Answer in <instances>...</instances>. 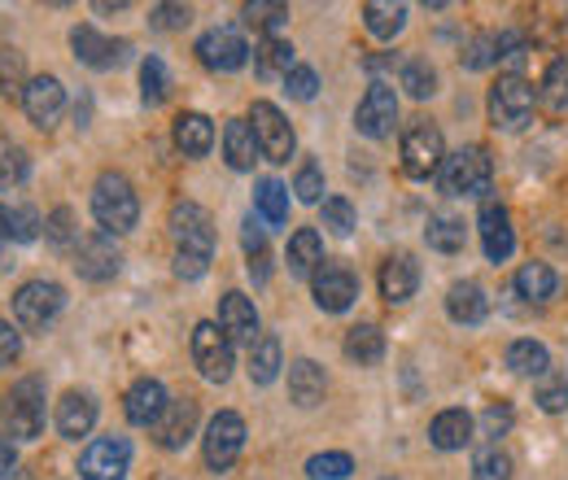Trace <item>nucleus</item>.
I'll use <instances>...</instances> for the list:
<instances>
[{
    "mask_svg": "<svg viewBox=\"0 0 568 480\" xmlns=\"http://www.w3.org/2000/svg\"><path fill=\"white\" fill-rule=\"evenodd\" d=\"M92 214H97L101 232H110V236L132 232L136 218H141V202H136L132 180L119 175V171H105V175L92 184Z\"/></svg>",
    "mask_w": 568,
    "mask_h": 480,
    "instance_id": "nucleus-1",
    "label": "nucleus"
},
{
    "mask_svg": "<svg viewBox=\"0 0 568 480\" xmlns=\"http://www.w3.org/2000/svg\"><path fill=\"white\" fill-rule=\"evenodd\" d=\"M437 180H442V193H450V197H481V193H490L495 162L481 144H468L459 153H446Z\"/></svg>",
    "mask_w": 568,
    "mask_h": 480,
    "instance_id": "nucleus-2",
    "label": "nucleus"
},
{
    "mask_svg": "<svg viewBox=\"0 0 568 480\" xmlns=\"http://www.w3.org/2000/svg\"><path fill=\"white\" fill-rule=\"evenodd\" d=\"M44 380L40 376H22L9 394H4V423L9 437L18 441H36L44 432Z\"/></svg>",
    "mask_w": 568,
    "mask_h": 480,
    "instance_id": "nucleus-3",
    "label": "nucleus"
},
{
    "mask_svg": "<svg viewBox=\"0 0 568 480\" xmlns=\"http://www.w3.org/2000/svg\"><path fill=\"white\" fill-rule=\"evenodd\" d=\"M62 306H67V288L53 279H31L13 293V319H18V328H31V333L49 328L62 315Z\"/></svg>",
    "mask_w": 568,
    "mask_h": 480,
    "instance_id": "nucleus-4",
    "label": "nucleus"
},
{
    "mask_svg": "<svg viewBox=\"0 0 568 480\" xmlns=\"http://www.w3.org/2000/svg\"><path fill=\"white\" fill-rule=\"evenodd\" d=\"M534 119V88L520 74H503L490 92V123L503 132H520Z\"/></svg>",
    "mask_w": 568,
    "mask_h": 480,
    "instance_id": "nucleus-5",
    "label": "nucleus"
},
{
    "mask_svg": "<svg viewBox=\"0 0 568 480\" xmlns=\"http://www.w3.org/2000/svg\"><path fill=\"white\" fill-rule=\"evenodd\" d=\"M202 450H206V468L211 472H227L241 459V450H245V419L236 411H219L206 423Z\"/></svg>",
    "mask_w": 568,
    "mask_h": 480,
    "instance_id": "nucleus-6",
    "label": "nucleus"
},
{
    "mask_svg": "<svg viewBox=\"0 0 568 480\" xmlns=\"http://www.w3.org/2000/svg\"><path fill=\"white\" fill-rule=\"evenodd\" d=\"M442 162H446V140H442V132L433 123H425V119L412 123L407 136H403V171L412 180H428V175L442 171Z\"/></svg>",
    "mask_w": 568,
    "mask_h": 480,
    "instance_id": "nucleus-7",
    "label": "nucleus"
},
{
    "mask_svg": "<svg viewBox=\"0 0 568 480\" xmlns=\"http://www.w3.org/2000/svg\"><path fill=\"white\" fill-rule=\"evenodd\" d=\"M171 236H175V254L211 258L214 227H211V214L197 206V202H175L171 206Z\"/></svg>",
    "mask_w": 568,
    "mask_h": 480,
    "instance_id": "nucleus-8",
    "label": "nucleus"
},
{
    "mask_svg": "<svg viewBox=\"0 0 568 480\" xmlns=\"http://www.w3.org/2000/svg\"><path fill=\"white\" fill-rule=\"evenodd\" d=\"M250 127H254L258 153H263L267 162H288V157H293V149H297V136H293L288 119H284L281 110L272 105V101H258V105L250 110Z\"/></svg>",
    "mask_w": 568,
    "mask_h": 480,
    "instance_id": "nucleus-9",
    "label": "nucleus"
},
{
    "mask_svg": "<svg viewBox=\"0 0 568 480\" xmlns=\"http://www.w3.org/2000/svg\"><path fill=\"white\" fill-rule=\"evenodd\" d=\"M311 293H315V306H320V310L342 315V310L355 306L358 279L346 263H328V258H324V263L315 267V275H311Z\"/></svg>",
    "mask_w": 568,
    "mask_h": 480,
    "instance_id": "nucleus-10",
    "label": "nucleus"
},
{
    "mask_svg": "<svg viewBox=\"0 0 568 480\" xmlns=\"http://www.w3.org/2000/svg\"><path fill=\"white\" fill-rule=\"evenodd\" d=\"M128 472H132V446L123 437H101L79 459L83 480H128Z\"/></svg>",
    "mask_w": 568,
    "mask_h": 480,
    "instance_id": "nucleus-11",
    "label": "nucleus"
},
{
    "mask_svg": "<svg viewBox=\"0 0 568 480\" xmlns=\"http://www.w3.org/2000/svg\"><path fill=\"white\" fill-rule=\"evenodd\" d=\"M197 62L206 70H214V74H232V70H241L250 62V44L241 40V31L214 27V31H206L197 40Z\"/></svg>",
    "mask_w": 568,
    "mask_h": 480,
    "instance_id": "nucleus-12",
    "label": "nucleus"
},
{
    "mask_svg": "<svg viewBox=\"0 0 568 480\" xmlns=\"http://www.w3.org/2000/svg\"><path fill=\"white\" fill-rule=\"evenodd\" d=\"M193 362L211 385H223L232 376V341L223 337L219 324H197L193 328Z\"/></svg>",
    "mask_w": 568,
    "mask_h": 480,
    "instance_id": "nucleus-13",
    "label": "nucleus"
},
{
    "mask_svg": "<svg viewBox=\"0 0 568 480\" xmlns=\"http://www.w3.org/2000/svg\"><path fill=\"white\" fill-rule=\"evenodd\" d=\"M394 123H398V96H394V88H389V83H372V88L363 92V101H358L355 127L363 136L381 140L394 132Z\"/></svg>",
    "mask_w": 568,
    "mask_h": 480,
    "instance_id": "nucleus-14",
    "label": "nucleus"
},
{
    "mask_svg": "<svg viewBox=\"0 0 568 480\" xmlns=\"http://www.w3.org/2000/svg\"><path fill=\"white\" fill-rule=\"evenodd\" d=\"M22 110H27V119H31L36 127H53V123L62 119V110H67V88H62V79L36 74V79L27 83V92H22Z\"/></svg>",
    "mask_w": 568,
    "mask_h": 480,
    "instance_id": "nucleus-15",
    "label": "nucleus"
},
{
    "mask_svg": "<svg viewBox=\"0 0 568 480\" xmlns=\"http://www.w3.org/2000/svg\"><path fill=\"white\" fill-rule=\"evenodd\" d=\"M219 328H223V337L232 345H254L263 337L258 310H254V302L245 293H223L219 297Z\"/></svg>",
    "mask_w": 568,
    "mask_h": 480,
    "instance_id": "nucleus-16",
    "label": "nucleus"
},
{
    "mask_svg": "<svg viewBox=\"0 0 568 480\" xmlns=\"http://www.w3.org/2000/svg\"><path fill=\"white\" fill-rule=\"evenodd\" d=\"M119 263H123V254H119V245H114V236H110V232H92V236L79 245V254H74L79 275H83V279H92V284L114 279V275H119Z\"/></svg>",
    "mask_w": 568,
    "mask_h": 480,
    "instance_id": "nucleus-17",
    "label": "nucleus"
},
{
    "mask_svg": "<svg viewBox=\"0 0 568 480\" xmlns=\"http://www.w3.org/2000/svg\"><path fill=\"white\" fill-rule=\"evenodd\" d=\"M71 49H74V58L83 62V67H92V70H110V67H119L123 58H128V40H105L97 27H74L71 31Z\"/></svg>",
    "mask_w": 568,
    "mask_h": 480,
    "instance_id": "nucleus-18",
    "label": "nucleus"
},
{
    "mask_svg": "<svg viewBox=\"0 0 568 480\" xmlns=\"http://www.w3.org/2000/svg\"><path fill=\"white\" fill-rule=\"evenodd\" d=\"M193 432H197V402L193 398H175L162 419L153 423V441L162 446V450H184L189 441H193Z\"/></svg>",
    "mask_w": 568,
    "mask_h": 480,
    "instance_id": "nucleus-19",
    "label": "nucleus"
},
{
    "mask_svg": "<svg viewBox=\"0 0 568 480\" xmlns=\"http://www.w3.org/2000/svg\"><path fill=\"white\" fill-rule=\"evenodd\" d=\"M416 288H420V267H416L412 254H389V258L381 263V297H385L389 306L412 302Z\"/></svg>",
    "mask_w": 568,
    "mask_h": 480,
    "instance_id": "nucleus-20",
    "label": "nucleus"
},
{
    "mask_svg": "<svg viewBox=\"0 0 568 480\" xmlns=\"http://www.w3.org/2000/svg\"><path fill=\"white\" fill-rule=\"evenodd\" d=\"M477 227H481L486 258H490V263H507L511 249H516V232H511L507 210L498 206V202H486V206H481V218H477Z\"/></svg>",
    "mask_w": 568,
    "mask_h": 480,
    "instance_id": "nucleus-21",
    "label": "nucleus"
},
{
    "mask_svg": "<svg viewBox=\"0 0 568 480\" xmlns=\"http://www.w3.org/2000/svg\"><path fill=\"white\" fill-rule=\"evenodd\" d=\"M166 407H171V398H166L162 380H149V376L136 380V385L128 389V398H123V411H128V419H132L136 428H153Z\"/></svg>",
    "mask_w": 568,
    "mask_h": 480,
    "instance_id": "nucleus-22",
    "label": "nucleus"
},
{
    "mask_svg": "<svg viewBox=\"0 0 568 480\" xmlns=\"http://www.w3.org/2000/svg\"><path fill=\"white\" fill-rule=\"evenodd\" d=\"M53 423H58V432L62 437H88L92 432V423H97V398L92 394H83V389H71L62 402H58V415H53Z\"/></svg>",
    "mask_w": 568,
    "mask_h": 480,
    "instance_id": "nucleus-23",
    "label": "nucleus"
},
{
    "mask_svg": "<svg viewBox=\"0 0 568 480\" xmlns=\"http://www.w3.org/2000/svg\"><path fill=\"white\" fill-rule=\"evenodd\" d=\"M324 389H328V376H324V367L315 362V358H297L293 367H288V398L297 402V407H320L324 402Z\"/></svg>",
    "mask_w": 568,
    "mask_h": 480,
    "instance_id": "nucleus-24",
    "label": "nucleus"
},
{
    "mask_svg": "<svg viewBox=\"0 0 568 480\" xmlns=\"http://www.w3.org/2000/svg\"><path fill=\"white\" fill-rule=\"evenodd\" d=\"M486 310H490L486 288H481V284H473V279H459V284L446 293V315H450L455 324H481V319H486Z\"/></svg>",
    "mask_w": 568,
    "mask_h": 480,
    "instance_id": "nucleus-25",
    "label": "nucleus"
},
{
    "mask_svg": "<svg viewBox=\"0 0 568 480\" xmlns=\"http://www.w3.org/2000/svg\"><path fill=\"white\" fill-rule=\"evenodd\" d=\"M223 157L232 171H250L258 162V140H254V127L250 119H236L223 127Z\"/></svg>",
    "mask_w": 568,
    "mask_h": 480,
    "instance_id": "nucleus-26",
    "label": "nucleus"
},
{
    "mask_svg": "<svg viewBox=\"0 0 568 480\" xmlns=\"http://www.w3.org/2000/svg\"><path fill=\"white\" fill-rule=\"evenodd\" d=\"M428 441L437 450H464L473 441V415L468 411H442L428 423Z\"/></svg>",
    "mask_w": 568,
    "mask_h": 480,
    "instance_id": "nucleus-27",
    "label": "nucleus"
},
{
    "mask_svg": "<svg viewBox=\"0 0 568 480\" xmlns=\"http://www.w3.org/2000/svg\"><path fill=\"white\" fill-rule=\"evenodd\" d=\"M175 149L189 157H206L214 149V123L206 114H180L175 119Z\"/></svg>",
    "mask_w": 568,
    "mask_h": 480,
    "instance_id": "nucleus-28",
    "label": "nucleus"
},
{
    "mask_svg": "<svg viewBox=\"0 0 568 480\" xmlns=\"http://www.w3.org/2000/svg\"><path fill=\"white\" fill-rule=\"evenodd\" d=\"M288 275H315V267L324 263V241L315 227H302L288 236Z\"/></svg>",
    "mask_w": 568,
    "mask_h": 480,
    "instance_id": "nucleus-29",
    "label": "nucleus"
},
{
    "mask_svg": "<svg viewBox=\"0 0 568 480\" xmlns=\"http://www.w3.org/2000/svg\"><path fill=\"white\" fill-rule=\"evenodd\" d=\"M363 27L376 40H394L407 27V4H389V0H367L363 4Z\"/></svg>",
    "mask_w": 568,
    "mask_h": 480,
    "instance_id": "nucleus-30",
    "label": "nucleus"
},
{
    "mask_svg": "<svg viewBox=\"0 0 568 480\" xmlns=\"http://www.w3.org/2000/svg\"><path fill=\"white\" fill-rule=\"evenodd\" d=\"M516 288H520V297H525V302L542 306V302H551V297H556L560 275L551 272L547 263H525V267L516 272Z\"/></svg>",
    "mask_w": 568,
    "mask_h": 480,
    "instance_id": "nucleus-31",
    "label": "nucleus"
},
{
    "mask_svg": "<svg viewBox=\"0 0 568 480\" xmlns=\"http://www.w3.org/2000/svg\"><path fill=\"white\" fill-rule=\"evenodd\" d=\"M346 358L355 362V367H376L381 358H385V333L376 328V324H358L346 333Z\"/></svg>",
    "mask_w": 568,
    "mask_h": 480,
    "instance_id": "nucleus-32",
    "label": "nucleus"
},
{
    "mask_svg": "<svg viewBox=\"0 0 568 480\" xmlns=\"http://www.w3.org/2000/svg\"><path fill=\"white\" fill-rule=\"evenodd\" d=\"M254 70L263 74V79H276V74H288L293 70V44L281 40V35H263L258 40V49H254Z\"/></svg>",
    "mask_w": 568,
    "mask_h": 480,
    "instance_id": "nucleus-33",
    "label": "nucleus"
},
{
    "mask_svg": "<svg viewBox=\"0 0 568 480\" xmlns=\"http://www.w3.org/2000/svg\"><path fill=\"white\" fill-rule=\"evenodd\" d=\"M281 376V341L272 333H263L258 341L250 345V380L254 385H272Z\"/></svg>",
    "mask_w": 568,
    "mask_h": 480,
    "instance_id": "nucleus-34",
    "label": "nucleus"
},
{
    "mask_svg": "<svg viewBox=\"0 0 568 480\" xmlns=\"http://www.w3.org/2000/svg\"><path fill=\"white\" fill-rule=\"evenodd\" d=\"M507 367L516 371V376H547L551 371V354H547V345L542 341H511L507 349Z\"/></svg>",
    "mask_w": 568,
    "mask_h": 480,
    "instance_id": "nucleus-35",
    "label": "nucleus"
},
{
    "mask_svg": "<svg viewBox=\"0 0 568 480\" xmlns=\"http://www.w3.org/2000/svg\"><path fill=\"white\" fill-rule=\"evenodd\" d=\"M538 101L551 110V114H565L568 110V53H560L547 74H542V88H538Z\"/></svg>",
    "mask_w": 568,
    "mask_h": 480,
    "instance_id": "nucleus-36",
    "label": "nucleus"
},
{
    "mask_svg": "<svg viewBox=\"0 0 568 480\" xmlns=\"http://www.w3.org/2000/svg\"><path fill=\"white\" fill-rule=\"evenodd\" d=\"M425 241H428V249H437V254H459V249H464V223L437 214V218H428Z\"/></svg>",
    "mask_w": 568,
    "mask_h": 480,
    "instance_id": "nucleus-37",
    "label": "nucleus"
},
{
    "mask_svg": "<svg viewBox=\"0 0 568 480\" xmlns=\"http://www.w3.org/2000/svg\"><path fill=\"white\" fill-rule=\"evenodd\" d=\"M254 206H258V214H263L272 227H281L284 218H288V188H284L281 180H258Z\"/></svg>",
    "mask_w": 568,
    "mask_h": 480,
    "instance_id": "nucleus-38",
    "label": "nucleus"
},
{
    "mask_svg": "<svg viewBox=\"0 0 568 480\" xmlns=\"http://www.w3.org/2000/svg\"><path fill=\"white\" fill-rule=\"evenodd\" d=\"M403 88L416 96V101H425L437 92V70L428 67L425 58H412V62H403Z\"/></svg>",
    "mask_w": 568,
    "mask_h": 480,
    "instance_id": "nucleus-39",
    "label": "nucleus"
},
{
    "mask_svg": "<svg viewBox=\"0 0 568 480\" xmlns=\"http://www.w3.org/2000/svg\"><path fill=\"white\" fill-rule=\"evenodd\" d=\"M351 472H355V459L342 455V450H333V455H315V459L306 463V477L311 480H346Z\"/></svg>",
    "mask_w": 568,
    "mask_h": 480,
    "instance_id": "nucleus-40",
    "label": "nucleus"
},
{
    "mask_svg": "<svg viewBox=\"0 0 568 480\" xmlns=\"http://www.w3.org/2000/svg\"><path fill=\"white\" fill-rule=\"evenodd\" d=\"M166 88H171V79H166V67H162V58H144V67H141V96H144V105H162V101H166Z\"/></svg>",
    "mask_w": 568,
    "mask_h": 480,
    "instance_id": "nucleus-41",
    "label": "nucleus"
},
{
    "mask_svg": "<svg viewBox=\"0 0 568 480\" xmlns=\"http://www.w3.org/2000/svg\"><path fill=\"white\" fill-rule=\"evenodd\" d=\"M473 480H511V455L498 446H486L473 459Z\"/></svg>",
    "mask_w": 568,
    "mask_h": 480,
    "instance_id": "nucleus-42",
    "label": "nucleus"
},
{
    "mask_svg": "<svg viewBox=\"0 0 568 480\" xmlns=\"http://www.w3.org/2000/svg\"><path fill=\"white\" fill-rule=\"evenodd\" d=\"M245 22H250V27H258V31H267V35H276V27L288 22V4H276V0H254V4H245Z\"/></svg>",
    "mask_w": 568,
    "mask_h": 480,
    "instance_id": "nucleus-43",
    "label": "nucleus"
},
{
    "mask_svg": "<svg viewBox=\"0 0 568 480\" xmlns=\"http://www.w3.org/2000/svg\"><path fill=\"white\" fill-rule=\"evenodd\" d=\"M241 241H245L250 275H254L258 284H267V263H272V258H267V241H263V232L254 227V218H245V236H241Z\"/></svg>",
    "mask_w": 568,
    "mask_h": 480,
    "instance_id": "nucleus-44",
    "label": "nucleus"
},
{
    "mask_svg": "<svg viewBox=\"0 0 568 480\" xmlns=\"http://www.w3.org/2000/svg\"><path fill=\"white\" fill-rule=\"evenodd\" d=\"M27 175H31L27 149H4V153H0V188L9 193V188H18V184H27Z\"/></svg>",
    "mask_w": 568,
    "mask_h": 480,
    "instance_id": "nucleus-45",
    "label": "nucleus"
},
{
    "mask_svg": "<svg viewBox=\"0 0 568 480\" xmlns=\"http://www.w3.org/2000/svg\"><path fill=\"white\" fill-rule=\"evenodd\" d=\"M27 83H22V53L18 49H0V96H22Z\"/></svg>",
    "mask_w": 568,
    "mask_h": 480,
    "instance_id": "nucleus-46",
    "label": "nucleus"
},
{
    "mask_svg": "<svg viewBox=\"0 0 568 480\" xmlns=\"http://www.w3.org/2000/svg\"><path fill=\"white\" fill-rule=\"evenodd\" d=\"M320 214H324V227H328L333 236H351V232H355V206H351L346 197H328Z\"/></svg>",
    "mask_w": 568,
    "mask_h": 480,
    "instance_id": "nucleus-47",
    "label": "nucleus"
},
{
    "mask_svg": "<svg viewBox=\"0 0 568 480\" xmlns=\"http://www.w3.org/2000/svg\"><path fill=\"white\" fill-rule=\"evenodd\" d=\"M293 193H297L302 202H320V197H324V171H320L315 162H302V166H297V180H293Z\"/></svg>",
    "mask_w": 568,
    "mask_h": 480,
    "instance_id": "nucleus-48",
    "label": "nucleus"
},
{
    "mask_svg": "<svg viewBox=\"0 0 568 480\" xmlns=\"http://www.w3.org/2000/svg\"><path fill=\"white\" fill-rule=\"evenodd\" d=\"M284 92L297 96V101H311V96L320 92V74H315L311 67H293L288 74H284Z\"/></svg>",
    "mask_w": 568,
    "mask_h": 480,
    "instance_id": "nucleus-49",
    "label": "nucleus"
},
{
    "mask_svg": "<svg viewBox=\"0 0 568 480\" xmlns=\"http://www.w3.org/2000/svg\"><path fill=\"white\" fill-rule=\"evenodd\" d=\"M490 62H498V35H477L464 53V67L468 70H486Z\"/></svg>",
    "mask_w": 568,
    "mask_h": 480,
    "instance_id": "nucleus-50",
    "label": "nucleus"
},
{
    "mask_svg": "<svg viewBox=\"0 0 568 480\" xmlns=\"http://www.w3.org/2000/svg\"><path fill=\"white\" fill-rule=\"evenodd\" d=\"M538 407H542V411H565L568 407V380L565 376H551V371H547V385H542V389H538Z\"/></svg>",
    "mask_w": 568,
    "mask_h": 480,
    "instance_id": "nucleus-51",
    "label": "nucleus"
},
{
    "mask_svg": "<svg viewBox=\"0 0 568 480\" xmlns=\"http://www.w3.org/2000/svg\"><path fill=\"white\" fill-rule=\"evenodd\" d=\"M193 22V9L189 4H158L153 9V27L158 31H175V27H189Z\"/></svg>",
    "mask_w": 568,
    "mask_h": 480,
    "instance_id": "nucleus-52",
    "label": "nucleus"
},
{
    "mask_svg": "<svg viewBox=\"0 0 568 480\" xmlns=\"http://www.w3.org/2000/svg\"><path fill=\"white\" fill-rule=\"evenodd\" d=\"M44 232H49V241H53V245H71L74 241V214L71 210H53V214H49V223H44Z\"/></svg>",
    "mask_w": 568,
    "mask_h": 480,
    "instance_id": "nucleus-53",
    "label": "nucleus"
},
{
    "mask_svg": "<svg viewBox=\"0 0 568 480\" xmlns=\"http://www.w3.org/2000/svg\"><path fill=\"white\" fill-rule=\"evenodd\" d=\"M511 407L507 402H495V407H486V415H481V428H486V437H503L507 428H511Z\"/></svg>",
    "mask_w": 568,
    "mask_h": 480,
    "instance_id": "nucleus-54",
    "label": "nucleus"
},
{
    "mask_svg": "<svg viewBox=\"0 0 568 480\" xmlns=\"http://www.w3.org/2000/svg\"><path fill=\"white\" fill-rule=\"evenodd\" d=\"M498 62L516 74L520 62H525V40L520 35H498Z\"/></svg>",
    "mask_w": 568,
    "mask_h": 480,
    "instance_id": "nucleus-55",
    "label": "nucleus"
},
{
    "mask_svg": "<svg viewBox=\"0 0 568 480\" xmlns=\"http://www.w3.org/2000/svg\"><path fill=\"white\" fill-rule=\"evenodd\" d=\"M40 236V214L36 210H13V241H36Z\"/></svg>",
    "mask_w": 568,
    "mask_h": 480,
    "instance_id": "nucleus-56",
    "label": "nucleus"
},
{
    "mask_svg": "<svg viewBox=\"0 0 568 480\" xmlns=\"http://www.w3.org/2000/svg\"><path fill=\"white\" fill-rule=\"evenodd\" d=\"M18 354H22V337H18V328L0 319V367H9Z\"/></svg>",
    "mask_w": 568,
    "mask_h": 480,
    "instance_id": "nucleus-57",
    "label": "nucleus"
},
{
    "mask_svg": "<svg viewBox=\"0 0 568 480\" xmlns=\"http://www.w3.org/2000/svg\"><path fill=\"white\" fill-rule=\"evenodd\" d=\"M211 267V258H197V254H175V275L180 279H202Z\"/></svg>",
    "mask_w": 568,
    "mask_h": 480,
    "instance_id": "nucleus-58",
    "label": "nucleus"
},
{
    "mask_svg": "<svg viewBox=\"0 0 568 480\" xmlns=\"http://www.w3.org/2000/svg\"><path fill=\"white\" fill-rule=\"evenodd\" d=\"M13 463H18V450H13V441L0 432V477H9V472H13Z\"/></svg>",
    "mask_w": 568,
    "mask_h": 480,
    "instance_id": "nucleus-59",
    "label": "nucleus"
},
{
    "mask_svg": "<svg viewBox=\"0 0 568 480\" xmlns=\"http://www.w3.org/2000/svg\"><path fill=\"white\" fill-rule=\"evenodd\" d=\"M13 241V210L9 206H0V249Z\"/></svg>",
    "mask_w": 568,
    "mask_h": 480,
    "instance_id": "nucleus-60",
    "label": "nucleus"
}]
</instances>
